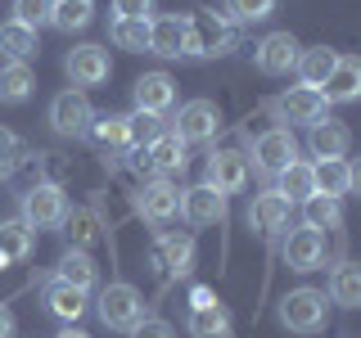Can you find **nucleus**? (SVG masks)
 Returning <instances> with one entry per match:
<instances>
[{"label": "nucleus", "instance_id": "nucleus-1", "mask_svg": "<svg viewBox=\"0 0 361 338\" xmlns=\"http://www.w3.org/2000/svg\"><path fill=\"white\" fill-rule=\"evenodd\" d=\"M231 50H235V27L217 9H195L185 18V54L212 59V54H231Z\"/></svg>", "mask_w": 361, "mask_h": 338}, {"label": "nucleus", "instance_id": "nucleus-2", "mask_svg": "<svg viewBox=\"0 0 361 338\" xmlns=\"http://www.w3.org/2000/svg\"><path fill=\"white\" fill-rule=\"evenodd\" d=\"M325 315H330V302L321 289H293L280 298V325L289 334H321Z\"/></svg>", "mask_w": 361, "mask_h": 338}, {"label": "nucleus", "instance_id": "nucleus-3", "mask_svg": "<svg viewBox=\"0 0 361 338\" xmlns=\"http://www.w3.org/2000/svg\"><path fill=\"white\" fill-rule=\"evenodd\" d=\"M63 217H68V199L54 180H37L23 194V221L32 230H54V225H63Z\"/></svg>", "mask_w": 361, "mask_h": 338}, {"label": "nucleus", "instance_id": "nucleus-4", "mask_svg": "<svg viewBox=\"0 0 361 338\" xmlns=\"http://www.w3.org/2000/svg\"><path fill=\"white\" fill-rule=\"evenodd\" d=\"M99 320H104L109 330H135V325L145 320V298H140V289L127 284V280L109 284L104 293H99Z\"/></svg>", "mask_w": 361, "mask_h": 338}, {"label": "nucleus", "instance_id": "nucleus-5", "mask_svg": "<svg viewBox=\"0 0 361 338\" xmlns=\"http://www.w3.org/2000/svg\"><path fill=\"white\" fill-rule=\"evenodd\" d=\"M217 127H221V113H217V104L212 99H190V104H180V113L172 118V131L176 140H185V144H208L212 135H217Z\"/></svg>", "mask_w": 361, "mask_h": 338}, {"label": "nucleus", "instance_id": "nucleus-6", "mask_svg": "<svg viewBox=\"0 0 361 338\" xmlns=\"http://www.w3.org/2000/svg\"><path fill=\"white\" fill-rule=\"evenodd\" d=\"M90 122H95V108H90V99L82 90H63V95H54L50 104V127L68 135V140H82L90 135Z\"/></svg>", "mask_w": 361, "mask_h": 338}, {"label": "nucleus", "instance_id": "nucleus-7", "mask_svg": "<svg viewBox=\"0 0 361 338\" xmlns=\"http://www.w3.org/2000/svg\"><path fill=\"white\" fill-rule=\"evenodd\" d=\"M298 158V144H293V135L285 127H276V131H262L253 140V167L262 176H276V172H285V167Z\"/></svg>", "mask_w": 361, "mask_h": 338}, {"label": "nucleus", "instance_id": "nucleus-8", "mask_svg": "<svg viewBox=\"0 0 361 338\" xmlns=\"http://www.w3.org/2000/svg\"><path fill=\"white\" fill-rule=\"evenodd\" d=\"M298 54L302 45L293 41V32H271V37L257 41V68H262L267 77H285L298 68Z\"/></svg>", "mask_w": 361, "mask_h": 338}, {"label": "nucleus", "instance_id": "nucleus-9", "mask_svg": "<svg viewBox=\"0 0 361 338\" xmlns=\"http://www.w3.org/2000/svg\"><path fill=\"white\" fill-rule=\"evenodd\" d=\"M63 68H68V77H73V86H99V82H109V73H113L104 45H77V50H68Z\"/></svg>", "mask_w": 361, "mask_h": 338}, {"label": "nucleus", "instance_id": "nucleus-10", "mask_svg": "<svg viewBox=\"0 0 361 338\" xmlns=\"http://www.w3.org/2000/svg\"><path fill=\"white\" fill-rule=\"evenodd\" d=\"M248 180V158L240 149H217L208 158V180L203 185H212L217 194H240Z\"/></svg>", "mask_w": 361, "mask_h": 338}, {"label": "nucleus", "instance_id": "nucleus-11", "mask_svg": "<svg viewBox=\"0 0 361 338\" xmlns=\"http://www.w3.org/2000/svg\"><path fill=\"white\" fill-rule=\"evenodd\" d=\"M289 199H280L276 189H262V194L253 199V208H248V225H253L257 234H267V239H276L280 230H289Z\"/></svg>", "mask_w": 361, "mask_h": 338}, {"label": "nucleus", "instance_id": "nucleus-12", "mask_svg": "<svg viewBox=\"0 0 361 338\" xmlns=\"http://www.w3.org/2000/svg\"><path fill=\"white\" fill-rule=\"evenodd\" d=\"M276 113L285 122H302V127H312V122L325 118V99H321L316 86H289L285 95L276 99Z\"/></svg>", "mask_w": 361, "mask_h": 338}, {"label": "nucleus", "instance_id": "nucleus-13", "mask_svg": "<svg viewBox=\"0 0 361 338\" xmlns=\"http://www.w3.org/2000/svg\"><path fill=\"white\" fill-rule=\"evenodd\" d=\"M321 262H325V234L321 230H307V225L289 230V239H285V266L289 270H316Z\"/></svg>", "mask_w": 361, "mask_h": 338}, {"label": "nucleus", "instance_id": "nucleus-14", "mask_svg": "<svg viewBox=\"0 0 361 338\" xmlns=\"http://www.w3.org/2000/svg\"><path fill=\"white\" fill-rule=\"evenodd\" d=\"M180 212L190 225H217L226 221V194H217L212 185H195L180 194Z\"/></svg>", "mask_w": 361, "mask_h": 338}, {"label": "nucleus", "instance_id": "nucleus-15", "mask_svg": "<svg viewBox=\"0 0 361 338\" xmlns=\"http://www.w3.org/2000/svg\"><path fill=\"white\" fill-rule=\"evenodd\" d=\"M357 95H361V63L348 54V59H338L334 73L321 82V99L325 104H353Z\"/></svg>", "mask_w": 361, "mask_h": 338}, {"label": "nucleus", "instance_id": "nucleus-16", "mask_svg": "<svg viewBox=\"0 0 361 338\" xmlns=\"http://www.w3.org/2000/svg\"><path fill=\"white\" fill-rule=\"evenodd\" d=\"M312 185L316 194H330V199H343L348 189L357 185V172L348 158H321V163L312 167Z\"/></svg>", "mask_w": 361, "mask_h": 338}, {"label": "nucleus", "instance_id": "nucleus-17", "mask_svg": "<svg viewBox=\"0 0 361 338\" xmlns=\"http://www.w3.org/2000/svg\"><path fill=\"white\" fill-rule=\"evenodd\" d=\"M172 99H176V82L167 73H145L140 82H135V108L140 113H158V118H163V113L172 108Z\"/></svg>", "mask_w": 361, "mask_h": 338}, {"label": "nucleus", "instance_id": "nucleus-18", "mask_svg": "<svg viewBox=\"0 0 361 338\" xmlns=\"http://www.w3.org/2000/svg\"><path fill=\"white\" fill-rule=\"evenodd\" d=\"M149 50L163 54V59H180L185 54V18L180 14L149 18Z\"/></svg>", "mask_w": 361, "mask_h": 338}, {"label": "nucleus", "instance_id": "nucleus-19", "mask_svg": "<svg viewBox=\"0 0 361 338\" xmlns=\"http://www.w3.org/2000/svg\"><path fill=\"white\" fill-rule=\"evenodd\" d=\"M140 212L149 221H172L176 212H180V189L172 185V180H149V185L140 189Z\"/></svg>", "mask_w": 361, "mask_h": 338}, {"label": "nucleus", "instance_id": "nucleus-20", "mask_svg": "<svg viewBox=\"0 0 361 338\" xmlns=\"http://www.w3.org/2000/svg\"><path fill=\"white\" fill-rule=\"evenodd\" d=\"M348 149H353V131L343 122H334V118L312 122V154L316 158H343Z\"/></svg>", "mask_w": 361, "mask_h": 338}, {"label": "nucleus", "instance_id": "nucleus-21", "mask_svg": "<svg viewBox=\"0 0 361 338\" xmlns=\"http://www.w3.org/2000/svg\"><path fill=\"white\" fill-rule=\"evenodd\" d=\"M37 50H41L37 27H23V23H14V18H9L5 27H0V54H5L9 63H27Z\"/></svg>", "mask_w": 361, "mask_h": 338}, {"label": "nucleus", "instance_id": "nucleus-22", "mask_svg": "<svg viewBox=\"0 0 361 338\" xmlns=\"http://www.w3.org/2000/svg\"><path fill=\"white\" fill-rule=\"evenodd\" d=\"M149 163H154V172H163V176H180L190 167V158H185V140H176L172 131H163L158 140L149 144Z\"/></svg>", "mask_w": 361, "mask_h": 338}, {"label": "nucleus", "instance_id": "nucleus-23", "mask_svg": "<svg viewBox=\"0 0 361 338\" xmlns=\"http://www.w3.org/2000/svg\"><path fill=\"white\" fill-rule=\"evenodd\" d=\"M32 239H37V230L27 221H0V270L9 262H23L32 253Z\"/></svg>", "mask_w": 361, "mask_h": 338}, {"label": "nucleus", "instance_id": "nucleus-24", "mask_svg": "<svg viewBox=\"0 0 361 338\" xmlns=\"http://www.w3.org/2000/svg\"><path fill=\"white\" fill-rule=\"evenodd\" d=\"M185 330H190V338H231V315L217 302H203V307L190 311Z\"/></svg>", "mask_w": 361, "mask_h": 338}, {"label": "nucleus", "instance_id": "nucleus-25", "mask_svg": "<svg viewBox=\"0 0 361 338\" xmlns=\"http://www.w3.org/2000/svg\"><path fill=\"white\" fill-rule=\"evenodd\" d=\"M276 194L289 199V203L312 199V194H316V185H312V163H298V158H293L285 172H276Z\"/></svg>", "mask_w": 361, "mask_h": 338}, {"label": "nucleus", "instance_id": "nucleus-26", "mask_svg": "<svg viewBox=\"0 0 361 338\" xmlns=\"http://www.w3.org/2000/svg\"><path fill=\"white\" fill-rule=\"evenodd\" d=\"M302 225H307V230H338V225H343V208H338V199H330V194L302 199Z\"/></svg>", "mask_w": 361, "mask_h": 338}, {"label": "nucleus", "instance_id": "nucleus-27", "mask_svg": "<svg viewBox=\"0 0 361 338\" xmlns=\"http://www.w3.org/2000/svg\"><path fill=\"white\" fill-rule=\"evenodd\" d=\"M190 262H195V239H190V234H163V239H158V266L163 270L185 275Z\"/></svg>", "mask_w": 361, "mask_h": 338}, {"label": "nucleus", "instance_id": "nucleus-28", "mask_svg": "<svg viewBox=\"0 0 361 338\" xmlns=\"http://www.w3.org/2000/svg\"><path fill=\"white\" fill-rule=\"evenodd\" d=\"M45 307H50V315H59V320H82V311H86V293L54 280V284L45 289Z\"/></svg>", "mask_w": 361, "mask_h": 338}, {"label": "nucleus", "instance_id": "nucleus-29", "mask_svg": "<svg viewBox=\"0 0 361 338\" xmlns=\"http://www.w3.org/2000/svg\"><path fill=\"white\" fill-rule=\"evenodd\" d=\"M334 63H338V54L330 50V45H312V50H302V54H298L302 86H316V90H321V82L334 73Z\"/></svg>", "mask_w": 361, "mask_h": 338}, {"label": "nucleus", "instance_id": "nucleus-30", "mask_svg": "<svg viewBox=\"0 0 361 338\" xmlns=\"http://www.w3.org/2000/svg\"><path fill=\"white\" fill-rule=\"evenodd\" d=\"M330 302H338V307H361V266L357 262H338L334 266Z\"/></svg>", "mask_w": 361, "mask_h": 338}, {"label": "nucleus", "instance_id": "nucleus-31", "mask_svg": "<svg viewBox=\"0 0 361 338\" xmlns=\"http://www.w3.org/2000/svg\"><path fill=\"white\" fill-rule=\"evenodd\" d=\"M54 280H59V284L82 289V293H90V289H95V262H90L86 253H73V248H68L63 262H59V270H54Z\"/></svg>", "mask_w": 361, "mask_h": 338}, {"label": "nucleus", "instance_id": "nucleus-32", "mask_svg": "<svg viewBox=\"0 0 361 338\" xmlns=\"http://www.w3.org/2000/svg\"><path fill=\"white\" fill-rule=\"evenodd\" d=\"M32 90H37V77H32L27 63H5L0 68V99H5V104H23Z\"/></svg>", "mask_w": 361, "mask_h": 338}, {"label": "nucleus", "instance_id": "nucleus-33", "mask_svg": "<svg viewBox=\"0 0 361 338\" xmlns=\"http://www.w3.org/2000/svg\"><path fill=\"white\" fill-rule=\"evenodd\" d=\"M90 140H95V149H131L127 140V118L122 113H109V118H95L90 122Z\"/></svg>", "mask_w": 361, "mask_h": 338}, {"label": "nucleus", "instance_id": "nucleus-34", "mask_svg": "<svg viewBox=\"0 0 361 338\" xmlns=\"http://www.w3.org/2000/svg\"><path fill=\"white\" fill-rule=\"evenodd\" d=\"M90 18H95L90 0H54V9H50V23L59 32H82L90 27Z\"/></svg>", "mask_w": 361, "mask_h": 338}, {"label": "nucleus", "instance_id": "nucleus-35", "mask_svg": "<svg viewBox=\"0 0 361 338\" xmlns=\"http://www.w3.org/2000/svg\"><path fill=\"white\" fill-rule=\"evenodd\" d=\"M163 131H167V122L158 118V113H140V108L127 113V140H131V149H149Z\"/></svg>", "mask_w": 361, "mask_h": 338}, {"label": "nucleus", "instance_id": "nucleus-36", "mask_svg": "<svg viewBox=\"0 0 361 338\" xmlns=\"http://www.w3.org/2000/svg\"><path fill=\"white\" fill-rule=\"evenodd\" d=\"M63 234H68V244H73V253H86V248H95V239H99V221L90 217V212H73V208H68Z\"/></svg>", "mask_w": 361, "mask_h": 338}, {"label": "nucleus", "instance_id": "nucleus-37", "mask_svg": "<svg viewBox=\"0 0 361 338\" xmlns=\"http://www.w3.org/2000/svg\"><path fill=\"white\" fill-rule=\"evenodd\" d=\"M113 45L118 50H149V18H113Z\"/></svg>", "mask_w": 361, "mask_h": 338}, {"label": "nucleus", "instance_id": "nucleus-38", "mask_svg": "<svg viewBox=\"0 0 361 338\" xmlns=\"http://www.w3.org/2000/svg\"><path fill=\"white\" fill-rule=\"evenodd\" d=\"M276 0H226V23H262Z\"/></svg>", "mask_w": 361, "mask_h": 338}, {"label": "nucleus", "instance_id": "nucleus-39", "mask_svg": "<svg viewBox=\"0 0 361 338\" xmlns=\"http://www.w3.org/2000/svg\"><path fill=\"white\" fill-rule=\"evenodd\" d=\"M50 9H54V0H14V23L41 27V23H50Z\"/></svg>", "mask_w": 361, "mask_h": 338}, {"label": "nucleus", "instance_id": "nucleus-40", "mask_svg": "<svg viewBox=\"0 0 361 338\" xmlns=\"http://www.w3.org/2000/svg\"><path fill=\"white\" fill-rule=\"evenodd\" d=\"M131 338H176V330L163 320V315H145V320L131 330Z\"/></svg>", "mask_w": 361, "mask_h": 338}, {"label": "nucleus", "instance_id": "nucleus-41", "mask_svg": "<svg viewBox=\"0 0 361 338\" xmlns=\"http://www.w3.org/2000/svg\"><path fill=\"white\" fill-rule=\"evenodd\" d=\"M154 0H113V14L118 18H149Z\"/></svg>", "mask_w": 361, "mask_h": 338}, {"label": "nucleus", "instance_id": "nucleus-42", "mask_svg": "<svg viewBox=\"0 0 361 338\" xmlns=\"http://www.w3.org/2000/svg\"><path fill=\"white\" fill-rule=\"evenodd\" d=\"M131 167H135V172H140V176H154V163H149V149H135V154H131Z\"/></svg>", "mask_w": 361, "mask_h": 338}, {"label": "nucleus", "instance_id": "nucleus-43", "mask_svg": "<svg viewBox=\"0 0 361 338\" xmlns=\"http://www.w3.org/2000/svg\"><path fill=\"white\" fill-rule=\"evenodd\" d=\"M14 149H18L14 131H9V127H0V158H5V163H9V154H14Z\"/></svg>", "mask_w": 361, "mask_h": 338}, {"label": "nucleus", "instance_id": "nucleus-44", "mask_svg": "<svg viewBox=\"0 0 361 338\" xmlns=\"http://www.w3.org/2000/svg\"><path fill=\"white\" fill-rule=\"evenodd\" d=\"M0 338H14V315L0 307Z\"/></svg>", "mask_w": 361, "mask_h": 338}, {"label": "nucleus", "instance_id": "nucleus-45", "mask_svg": "<svg viewBox=\"0 0 361 338\" xmlns=\"http://www.w3.org/2000/svg\"><path fill=\"white\" fill-rule=\"evenodd\" d=\"M59 338H90V334H82V330H63Z\"/></svg>", "mask_w": 361, "mask_h": 338}, {"label": "nucleus", "instance_id": "nucleus-46", "mask_svg": "<svg viewBox=\"0 0 361 338\" xmlns=\"http://www.w3.org/2000/svg\"><path fill=\"white\" fill-rule=\"evenodd\" d=\"M9 176V163H5V158H0V180H5Z\"/></svg>", "mask_w": 361, "mask_h": 338}]
</instances>
